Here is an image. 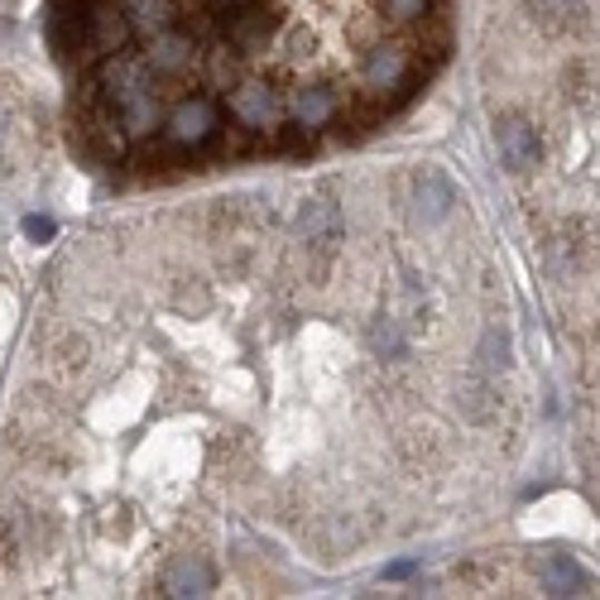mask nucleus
I'll use <instances>...</instances> for the list:
<instances>
[{"label":"nucleus","instance_id":"1","mask_svg":"<svg viewBox=\"0 0 600 600\" xmlns=\"http://www.w3.org/2000/svg\"><path fill=\"white\" fill-rule=\"evenodd\" d=\"M164 140L178 149H207L222 135V106L212 97H183L164 111Z\"/></svg>","mask_w":600,"mask_h":600},{"label":"nucleus","instance_id":"2","mask_svg":"<svg viewBox=\"0 0 600 600\" xmlns=\"http://www.w3.org/2000/svg\"><path fill=\"white\" fill-rule=\"evenodd\" d=\"M130 39H135V24H130L126 6H120V0H91L87 6V58H82V68H97L101 58L126 53Z\"/></svg>","mask_w":600,"mask_h":600},{"label":"nucleus","instance_id":"3","mask_svg":"<svg viewBox=\"0 0 600 600\" xmlns=\"http://www.w3.org/2000/svg\"><path fill=\"white\" fill-rule=\"evenodd\" d=\"M226 106H230V120H236V126H250L259 135L279 130V120L288 116L284 97L269 82H259V77H240V82L226 91Z\"/></svg>","mask_w":600,"mask_h":600},{"label":"nucleus","instance_id":"4","mask_svg":"<svg viewBox=\"0 0 600 600\" xmlns=\"http://www.w3.org/2000/svg\"><path fill=\"white\" fill-rule=\"evenodd\" d=\"M145 63H149V72L159 77V82H188L193 72H203V43L174 24V29H164V35L149 39Z\"/></svg>","mask_w":600,"mask_h":600},{"label":"nucleus","instance_id":"5","mask_svg":"<svg viewBox=\"0 0 600 600\" xmlns=\"http://www.w3.org/2000/svg\"><path fill=\"white\" fill-rule=\"evenodd\" d=\"M409 203H413V217H419L423 226H437V222H447L452 217V207H456V188H452V178L442 174V168H419V174L409 178Z\"/></svg>","mask_w":600,"mask_h":600},{"label":"nucleus","instance_id":"6","mask_svg":"<svg viewBox=\"0 0 600 600\" xmlns=\"http://www.w3.org/2000/svg\"><path fill=\"white\" fill-rule=\"evenodd\" d=\"M298 230H303L307 250H317L322 259L336 255V245H342V212H336L332 193H313L298 207Z\"/></svg>","mask_w":600,"mask_h":600},{"label":"nucleus","instance_id":"7","mask_svg":"<svg viewBox=\"0 0 600 600\" xmlns=\"http://www.w3.org/2000/svg\"><path fill=\"white\" fill-rule=\"evenodd\" d=\"M495 149H500V164L510 168V174H533L538 159H543V140H538V130L529 126L524 116H504L500 120Z\"/></svg>","mask_w":600,"mask_h":600},{"label":"nucleus","instance_id":"8","mask_svg":"<svg viewBox=\"0 0 600 600\" xmlns=\"http://www.w3.org/2000/svg\"><path fill=\"white\" fill-rule=\"evenodd\" d=\"M409 68H413V53L404 43H380V49L365 53V87L371 91H399L409 97Z\"/></svg>","mask_w":600,"mask_h":600},{"label":"nucleus","instance_id":"9","mask_svg":"<svg viewBox=\"0 0 600 600\" xmlns=\"http://www.w3.org/2000/svg\"><path fill=\"white\" fill-rule=\"evenodd\" d=\"M284 106H288V120L303 130H327L332 120H342V97L332 87H303Z\"/></svg>","mask_w":600,"mask_h":600},{"label":"nucleus","instance_id":"10","mask_svg":"<svg viewBox=\"0 0 600 600\" xmlns=\"http://www.w3.org/2000/svg\"><path fill=\"white\" fill-rule=\"evenodd\" d=\"M159 87L164 82H149V87H140L135 97H126V101L116 106V116H120V126H126L130 140H149V135L164 126V97H159Z\"/></svg>","mask_w":600,"mask_h":600},{"label":"nucleus","instance_id":"11","mask_svg":"<svg viewBox=\"0 0 600 600\" xmlns=\"http://www.w3.org/2000/svg\"><path fill=\"white\" fill-rule=\"evenodd\" d=\"M203 72H207V82L217 91H230L245 77V53L230 39L217 35L212 43H203Z\"/></svg>","mask_w":600,"mask_h":600},{"label":"nucleus","instance_id":"12","mask_svg":"<svg viewBox=\"0 0 600 600\" xmlns=\"http://www.w3.org/2000/svg\"><path fill=\"white\" fill-rule=\"evenodd\" d=\"M538 577H543V587L552 596H587L591 591V577L581 572L572 558H562V552H548V558L538 562Z\"/></svg>","mask_w":600,"mask_h":600},{"label":"nucleus","instance_id":"13","mask_svg":"<svg viewBox=\"0 0 600 600\" xmlns=\"http://www.w3.org/2000/svg\"><path fill=\"white\" fill-rule=\"evenodd\" d=\"M120 6H126L135 35H145V39L178 24V0H120Z\"/></svg>","mask_w":600,"mask_h":600},{"label":"nucleus","instance_id":"14","mask_svg":"<svg viewBox=\"0 0 600 600\" xmlns=\"http://www.w3.org/2000/svg\"><path fill=\"white\" fill-rule=\"evenodd\" d=\"M212 562L207 558H178L174 567H168V596H207L212 591Z\"/></svg>","mask_w":600,"mask_h":600},{"label":"nucleus","instance_id":"15","mask_svg":"<svg viewBox=\"0 0 600 600\" xmlns=\"http://www.w3.org/2000/svg\"><path fill=\"white\" fill-rule=\"evenodd\" d=\"M533 20L552 29V35H562V29H577L581 14H587V0H529Z\"/></svg>","mask_w":600,"mask_h":600},{"label":"nucleus","instance_id":"16","mask_svg":"<svg viewBox=\"0 0 600 600\" xmlns=\"http://www.w3.org/2000/svg\"><path fill=\"white\" fill-rule=\"evenodd\" d=\"M461 413H466L471 423H490V413H495V384L485 375H466L461 380Z\"/></svg>","mask_w":600,"mask_h":600},{"label":"nucleus","instance_id":"17","mask_svg":"<svg viewBox=\"0 0 600 600\" xmlns=\"http://www.w3.org/2000/svg\"><path fill=\"white\" fill-rule=\"evenodd\" d=\"M371 351L375 356H384V361H399L409 351V327L399 322L394 313H384V317H375V327H371Z\"/></svg>","mask_w":600,"mask_h":600},{"label":"nucleus","instance_id":"18","mask_svg":"<svg viewBox=\"0 0 600 600\" xmlns=\"http://www.w3.org/2000/svg\"><path fill=\"white\" fill-rule=\"evenodd\" d=\"M481 365L485 371H504V365H510V332H504L500 322H490L481 336Z\"/></svg>","mask_w":600,"mask_h":600},{"label":"nucleus","instance_id":"19","mask_svg":"<svg viewBox=\"0 0 600 600\" xmlns=\"http://www.w3.org/2000/svg\"><path fill=\"white\" fill-rule=\"evenodd\" d=\"M427 10H433V0H384V14L399 24H419Z\"/></svg>","mask_w":600,"mask_h":600},{"label":"nucleus","instance_id":"20","mask_svg":"<svg viewBox=\"0 0 600 600\" xmlns=\"http://www.w3.org/2000/svg\"><path fill=\"white\" fill-rule=\"evenodd\" d=\"M24 236H29V240H49V236H53V222H49V217H29V222H24Z\"/></svg>","mask_w":600,"mask_h":600}]
</instances>
